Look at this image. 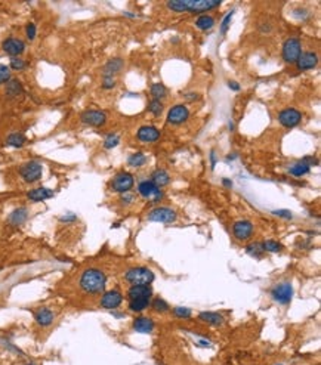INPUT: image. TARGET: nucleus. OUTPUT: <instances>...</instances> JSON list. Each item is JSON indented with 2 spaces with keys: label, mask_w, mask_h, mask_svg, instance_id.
Listing matches in <instances>:
<instances>
[{
  "label": "nucleus",
  "mask_w": 321,
  "mask_h": 365,
  "mask_svg": "<svg viewBox=\"0 0 321 365\" xmlns=\"http://www.w3.org/2000/svg\"><path fill=\"white\" fill-rule=\"evenodd\" d=\"M195 25L200 28V30H210L213 25H215V20H213L212 17H209V15H201V17H198L197 18V21H195Z\"/></svg>",
  "instance_id": "obj_28"
},
{
  "label": "nucleus",
  "mask_w": 321,
  "mask_h": 365,
  "mask_svg": "<svg viewBox=\"0 0 321 365\" xmlns=\"http://www.w3.org/2000/svg\"><path fill=\"white\" fill-rule=\"evenodd\" d=\"M281 247H283V245H281L280 243L274 241V240H266V241L262 243L263 251H270V253H278V251L281 250Z\"/></svg>",
  "instance_id": "obj_34"
},
{
  "label": "nucleus",
  "mask_w": 321,
  "mask_h": 365,
  "mask_svg": "<svg viewBox=\"0 0 321 365\" xmlns=\"http://www.w3.org/2000/svg\"><path fill=\"white\" fill-rule=\"evenodd\" d=\"M53 195H55V192H53L52 189H49V188H36V189H31V191L27 194L28 200H31L33 203H39V201L49 200V198H52Z\"/></svg>",
  "instance_id": "obj_22"
},
{
  "label": "nucleus",
  "mask_w": 321,
  "mask_h": 365,
  "mask_svg": "<svg viewBox=\"0 0 321 365\" xmlns=\"http://www.w3.org/2000/svg\"><path fill=\"white\" fill-rule=\"evenodd\" d=\"M107 120V116L105 113L102 111H98V110H89V111H85L82 114V122L87 126H102Z\"/></svg>",
  "instance_id": "obj_13"
},
{
  "label": "nucleus",
  "mask_w": 321,
  "mask_h": 365,
  "mask_svg": "<svg viewBox=\"0 0 321 365\" xmlns=\"http://www.w3.org/2000/svg\"><path fill=\"white\" fill-rule=\"evenodd\" d=\"M3 50L6 52L8 55H11V57L15 58V57L21 55L22 52L25 50V43L22 40H20V39L11 37V39H6L3 41Z\"/></svg>",
  "instance_id": "obj_15"
},
{
  "label": "nucleus",
  "mask_w": 321,
  "mask_h": 365,
  "mask_svg": "<svg viewBox=\"0 0 321 365\" xmlns=\"http://www.w3.org/2000/svg\"><path fill=\"white\" fill-rule=\"evenodd\" d=\"M27 219H28V210L25 207H20V208H15V210L9 215L8 223L12 226H20V225L25 223Z\"/></svg>",
  "instance_id": "obj_20"
},
{
  "label": "nucleus",
  "mask_w": 321,
  "mask_h": 365,
  "mask_svg": "<svg viewBox=\"0 0 321 365\" xmlns=\"http://www.w3.org/2000/svg\"><path fill=\"white\" fill-rule=\"evenodd\" d=\"M25 365H36V364H31V362H30V364H25Z\"/></svg>",
  "instance_id": "obj_53"
},
{
  "label": "nucleus",
  "mask_w": 321,
  "mask_h": 365,
  "mask_svg": "<svg viewBox=\"0 0 321 365\" xmlns=\"http://www.w3.org/2000/svg\"><path fill=\"white\" fill-rule=\"evenodd\" d=\"M111 188H113V191L120 192V194L129 192L133 188V178H132V175L126 173V172H122V173L116 175L114 179L111 181Z\"/></svg>",
  "instance_id": "obj_9"
},
{
  "label": "nucleus",
  "mask_w": 321,
  "mask_h": 365,
  "mask_svg": "<svg viewBox=\"0 0 321 365\" xmlns=\"http://www.w3.org/2000/svg\"><path fill=\"white\" fill-rule=\"evenodd\" d=\"M271 297L274 299V302L280 303V304H289L293 299V287L290 283L284 281L277 284L273 290H271Z\"/></svg>",
  "instance_id": "obj_5"
},
{
  "label": "nucleus",
  "mask_w": 321,
  "mask_h": 365,
  "mask_svg": "<svg viewBox=\"0 0 321 365\" xmlns=\"http://www.w3.org/2000/svg\"><path fill=\"white\" fill-rule=\"evenodd\" d=\"M309 170H311V167H309L306 163L300 162V163H296L295 166H292L289 172H290V175H293V176H296V178H300V176L306 175Z\"/></svg>",
  "instance_id": "obj_29"
},
{
  "label": "nucleus",
  "mask_w": 321,
  "mask_h": 365,
  "mask_svg": "<svg viewBox=\"0 0 321 365\" xmlns=\"http://www.w3.org/2000/svg\"><path fill=\"white\" fill-rule=\"evenodd\" d=\"M190 117V111L185 105H175L171 108L169 114H168V122L172 124H181L184 122H187Z\"/></svg>",
  "instance_id": "obj_12"
},
{
  "label": "nucleus",
  "mask_w": 321,
  "mask_h": 365,
  "mask_svg": "<svg viewBox=\"0 0 321 365\" xmlns=\"http://www.w3.org/2000/svg\"><path fill=\"white\" fill-rule=\"evenodd\" d=\"M210 162H212V167H215V164H216V154H215V151L210 152Z\"/></svg>",
  "instance_id": "obj_48"
},
{
  "label": "nucleus",
  "mask_w": 321,
  "mask_h": 365,
  "mask_svg": "<svg viewBox=\"0 0 321 365\" xmlns=\"http://www.w3.org/2000/svg\"><path fill=\"white\" fill-rule=\"evenodd\" d=\"M25 33H27V37L30 39V40H33L34 37H36V25L33 24V22H30L28 25H27V28H25Z\"/></svg>",
  "instance_id": "obj_44"
},
{
  "label": "nucleus",
  "mask_w": 321,
  "mask_h": 365,
  "mask_svg": "<svg viewBox=\"0 0 321 365\" xmlns=\"http://www.w3.org/2000/svg\"><path fill=\"white\" fill-rule=\"evenodd\" d=\"M228 87H230V89H233V90H235V92H237V90H240V84H238V83H235V81H230V83H228Z\"/></svg>",
  "instance_id": "obj_49"
},
{
  "label": "nucleus",
  "mask_w": 321,
  "mask_h": 365,
  "mask_svg": "<svg viewBox=\"0 0 321 365\" xmlns=\"http://www.w3.org/2000/svg\"><path fill=\"white\" fill-rule=\"evenodd\" d=\"M129 300H136V299H151L152 290L150 285H132L128 291Z\"/></svg>",
  "instance_id": "obj_19"
},
{
  "label": "nucleus",
  "mask_w": 321,
  "mask_h": 365,
  "mask_svg": "<svg viewBox=\"0 0 321 365\" xmlns=\"http://www.w3.org/2000/svg\"><path fill=\"white\" fill-rule=\"evenodd\" d=\"M151 299H136V300H129V309L133 312H142L150 306Z\"/></svg>",
  "instance_id": "obj_27"
},
{
  "label": "nucleus",
  "mask_w": 321,
  "mask_h": 365,
  "mask_svg": "<svg viewBox=\"0 0 321 365\" xmlns=\"http://www.w3.org/2000/svg\"><path fill=\"white\" fill-rule=\"evenodd\" d=\"M218 6H221V2H218V0H185L187 12H194V14H203Z\"/></svg>",
  "instance_id": "obj_7"
},
{
  "label": "nucleus",
  "mask_w": 321,
  "mask_h": 365,
  "mask_svg": "<svg viewBox=\"0 0 321 365\" xmlns=\"http://www.w3.org/2000/svg\"><path fill=\"white\" fill-rule=\"evenodd\" d=\"M11 68L15 71H22L27 68V62L21 58H12L11 60Z\"/></svg>",
  "instance_id": "obj_41"
},
{
  "label": "nucleus",
  "mask_w": 321,
  "mask_h": 365,
  "mask_svg": "<svg viewBox=\"0 0 321 365\" xmlns=\"http://www.w3.org/2000/svg\"><path fill=\"white\" fill-rule=\"evenodd\" d=\"M148 110H150V113H152L154 116H160V114H162V111H163V105H162V102H160V101L152 99V101L150 102V105H148Z\"/></svg>",
  "instance_id": "obj_38"
},
{
  "label": "nucleus",
  "mask_w": 321,
  "mask_h": 365,
  "mask_svg": "<svg viewBox=\"0 0 321 365\" xmlns=\"http://www.w3.org/2000/svg\"><path fill=\"white\" fill-rule=\"evenodd\" d=\"M126 281L130 283L132 285H150L154 281V272L148 268L144 266H138V268H132L126 272L125 275Z\"/></svg>",
  "instance_id": "obj_2"
},
{
  "label": "nucleus",
  "mask_w": 321,
  "mask_h": 365,
  "mask_svg": "<svg viewBox=\"0 0 321 365\" xmlns=\"http://www.w3.org/2000/svg\"><path fill=\"white\" fill-rule=\"evenodd\" d=\"M119 142H120V138H119L116 133H110L108 136L105 138V141H104V146H105L107 149H111V148L117 146Z\"/></svg>",
  "instance_id": "obj_37"
},
{
  "label": "nucleus",
  "mask_w": 321,
  "mask_h": 365,
  "mask_svg": "<svg viewBox=\"0 0 321 365\" xmlns=\"http://www.w3.org/2000/svg\"><path fill=\"white\" fill-rule=\"evenodd\" d=\"M302 120V114L295 110V108H287V110H283L280 114H278V122L284 126V127H295L300 123Z\"/></svg>",
  "instance_id": "obj_10"
},
{
  "label": "nucleus",
  "mask_w": 321,
  "mask_h": 365,
  "mask_svg": "<svg viewBox=\"0 0 321 365\" xmlns=\"http://www.w3.org/2000/svg\"><path fill=\"white\" fill-rule=\"evenodd\" d=\"M173 315L176 318H181V320H190L191 318V309L184 307V306H178L173 309Z\"/></svg>",
  "instance_id": "obj_36"
},
{
  "label": "nucleus",
  "mask_w": 321,
  "mask_h": 365,
  "mask_svg": "<svg viewBox=\"0 0 321 365\" xmlns=\"http://www.w3.org/2000/svg\"><path fill=\"white\" fill-rule=\"evenodd\" d=\"M246 251L253 256V257H262L263 254V248H262V244L260 243H255V244H249L246 247Z\"/></svg>",
  "instance_id": "obj_35"
},
{
  "label": "nucleus",
  "mask_w": 321,
  "mask_h": 365,
  "mask_svg": "<svg viewBox=\"0 0 321 365\" xmlns=\"http://www.w3.org/2000/svg\"><path fill=\"white\" fill-rule=\"evenodd\" d=\"M61 221L63 222H73V221H76V216L74 215H67V216H63Z\"/></svg>",
  "instance_id": "obj_47"
},
{
  "label": "nucleus",
  "mask_w": 321,
  "mask_h": 365,
  "mask_svg": "<svg viewBox=\"0 0 321 365\" xmlns=\"http://www.w3.org/2000/svg\"><path fill=\"white\" fill-rule=\"evenodd\" d=\"M302 54V46H300V40L296 37H290L286 40L284 46H283V58L286 62H296L299 60Z\"/></svg>",
  "instance_id": "obj_3"
},
{
  "label": "nucleus",
  "mask_w": 321,
  "mask_h": 365,
  "mask_svg": "<svg viewBox=\"0 0 321 365\" xmlns=\"http://www.w3.org/2000/svg\"><path fill=\"white\" fill-rule=\"evenodd\" d=\"M222 183H224V186H227V188H231V186H233V182H231L230 179H222Z\"/></svg>",
  "instance_id": "obj_51"
},
{
  "label": "nucleus",
  "mask_w": 321,
  "mask_h": 365,
  "mask_svg": "<svg viewBox=\"0 0 321 365\" xmlns=\"http://www.w3.org/2000/svg\"><path fill=\"white\" fill-rule=\"evenodd\" d=\"M133 328L138 333L142 334H150L154 330V321L148 317H139L133 321Z\"/></svg>",
  "instance_id": "obj_21"
},
{
  "label": "nucleus",
  "mask_w": 321,
  "mask_h": 365,
  "mask_svg": "<svg viewBox=\"0 0 321 365\" xmlns=\"http://www.w3.org/2000/svg\"><path fill=\"white\" fill-rule=\"evenodd\" d=\"M125 15H126V17H130V18H135V15H133V14H129V12H125Z\"/></svg>",
  "instance_id": "obj_52"
},
{
  "label": "nucleus",
  "mask_w": 321,
  "mask_h": 365,
  "mask_svg": "<svg viewBox=\"0 0 321 365\" xmlns=\"http://www.w3.org/2000/svg\"><path fill=\"white\" fill-rule=\"evenodd\" d=\"M151 95H152V98L154 99H157V101H160V99H163V98H166V95H168V89L163 86V84H160V83H155V84H152L151 86Z\"/></svg>",
  "instance_id": "obj_31"
},
{
  "label": "nucleus",
  "mask_w": 321,
  "mask_h": 365,
  "mask_svg": "<svg viewBox=\"0 0 321 365\" xmlns=\"http://www.w3.org/2000/svg\"><path fill=\"white\" fill-rule=\"evenodd\" d=\"M133 194H129V192H126V194H123V197H122V203L123 204H130L132 201H133Z\"/></svg>",
  "instance_id": "obj_46"
},
{
  "label": "nucleus",
  "mask_w": 321,
  "mask_h": 365,
  "mask_svg": "<svg viewBox=\"0 0 321 365\" xmlns=\"http://www.w3.org/2000/svg\"><path fill=\"white\" fill-rule=\"evenodd\" d=\"M273 213L276 216H280V218H284V219H292L293 215L290 210H284V208H280V210H273Z\"/></svg>",
  "instance_id": "obj_43"
},
{
  "label": "nucleus",
  "mask_w": 321,
  "mask_h": 365,
  "mask_svg": "<svg viewBox=\"0 0 321 365\" xmlns=\"http://www.w3.org/2000/svg\"><path fill=\"white\" fill-rule=\"evenodd\" d=\"M155 186H158V188H162V186H165V185H168L169 182H171V176H169V173L166 172V170H155L154 173H152V181H151Z\"/></svg>",
  "instance_id": "obj_25"
},
{
  "label": "nucleus",
  "mask_w": 321,
  "mask_h": 365,
  "mask_svg": "<svg viewBox=\"0 0 321 365\" xmlns=\"http://www.w3.org/2000/svg\"><path fill=\"white\" fill-rule=\"evenodd\" d=\"M233 232H234V235H235L237 240L246 241V240H249V238L252 237V234H253V225H252V222H249V221H238V222L234 223Z\"/></svg>",
  "instance_id": "obj_14"
},
{
  "label": "nucleus",
  "mask_w": 321,
  "mask_h": 365,
  "mask_svg": "<svg viewBox=\"0 0 321 365\" xmlns=\"http://www.w3.org/2000/svg\"><path fill=\"white\" fill-rule=\"evenodd\" d=\"M6 93H8V96H11V98H18V96H21V95L24 93V90H22V86H21L20 80L11 79V80L6 83Z\"/></svg>",
  "instance_id": "obj_26"
},
{
  "label": "nucleus",
  "mask_w": 321,
  "mask_h": 365,
  "mask_svg": "<svg viewBox=\"0 0 321 365\" xmlns=\"http://www.w3.org/2000/svg\"><path fill=\"white\" fill-rule=\"evenodd\" d=\"M185 98H188L190 101H194V99H198V95L194 92H190V93H185Z\"/></svg>",
  "instance_id": "obj_50"
},
{
  "label": "nucleus",
  "mask_w": 321,
  "mask_h": 365,
  "mask_svg": "<svg viewBox=\"0 0 321 365\" xmlns=\"http://www.w3.org/2000/svg\"><path fill=\"white\" fill-rule=\"evenodd\" d=\"M151 222H160V223H172L176 221V212L169 207H155L148 213L147 216Z\"/></svg>",
  "instance_id": "obj_4"
},
{
  "label": "nucleus",
  "mask_w": 321,
  "mask_h": 365,
  "mask_svg": "<svg viewBox=\"0 0 321 365\" xmlns=\"http://www.w3.org/2000/svg\"><path fill=\"white\" fill-rule=\"evenodd\" d=\"M233 15H234V11H231V12H230V14L224 18L222 25H221V31H222V34H225V33H227V30H228V27H230V24H231Z\"/></svg>",
  "instance_id": "obj_42"
},
{
  "label": "nucleus",
  "mask_w": 321,
  "mask_h": 365,
  "mask_svg": "<svg viewBox=\"0 0 321 365\" xmlns=\"http://www.w3.org/2000/svg\"><path fill=\"white\" fill-rule=\"evenodd\" d=\"M278 365H281V364H278Z\"/></svg>",
  "instance_id": "obj_54"
},
{
  "label": "nucleus",
  "mask_w": 321,
  "mask_h": 365,
  "mask_svg": "<svg viewBox=\"0 0 321 365\" xmlns=\"http://www.w3.org/2000/svg\"><path fill=\"white\" fill-rule=\"evenodd\" d=\"M150 304L152 306V309H154L155 312H160V314H163V312H168V310L171 309V306H169L163 299H160V297L154 299Z\"/></svg>",
  "instance_id": "obj_33"
},
{
  "label": "nucleus",
  "mask_w": 321,
  "mask_h": 365,
  "mask_svg": "<svg viewBox=\"0 0 321 365\" xmlns=\"http://www.w3.org/2000/svg\"><path fill=\"white\" fill-rule=\"evenodd\" d=\"M125 62L122 58H113L108 62L105 64L104 67V77H113L114 74H117L122 68H123Z\"/></svg>",
  "instance_id": "obj_23"
},
{
  "label": "nucleus",
  "mask_w": 321,
  "mask_h": 365,
  "mask_svg": "<svg viewBox=\"0 0 321 365\" xmlns=\"http://www.w3.org/2000/svg\"><path fill=\"white\" fill-rule=\"evenodd\" d=\"M25 136L22 135V133H12V135H9L8 136V139H6V142H8V145H11V146H15V148H21L24 143H25Z\"/></svg>",
  "instance_id": "obj_32"
},
{
  "label": "nucleus",
  "mask_w": 321,
  "mask_h": 365,
  "mask_svg": "<svg viewBox=\"0 0 321 365\" xmlns=\"http://www.w3.org/2000/svg\"><path fill=\"white\" fill-rule=\"evenodd\" d=\"M34 320L40 327H49L53 323V320H55V314L49 307H40L36 310Z\"/></svg>",
  "instance_id": "obj_17"
},
{
  "label": "nucleus",
  "mask_w": 321,
  "mask_h": 365,
  "mask_svg": "<svg viewBox=\"0 0 321 365\" xmlns=\"http://www.w3.org/2000/svg\"><path fill=\"white\" fill-rule=\"evenodd\" d=\"M122 302H123L122 293L117 291V290H110V291H107V293L102 296V299H101V306H102L104 309H110V310H113V309H117V307L122 304Z\"/></svg>",
  "instance_id": "obj_11"
},
{
  "label": "nucleus",
  "mask_w": 321,
  "mask_h": 365,
  "mask_svg": "<svg viewBox=\"0 0 321 365\" xmlns=\"http://www.w3.org/2000/svg\"><path fill=\"white\" fill-rule=\"evenodd\" d=\"M147 163V157L142 154V152H135L133 155H130L129 160H128V164L130 167H141Z\"/></svg>",
  "instance_id": "obj_30"
},
{
  "label": "nucleus",
  "mask_w": 321,
  "mask_h": 365,
  "mask_svg": "<svg viewBox=\"0 0 321 365\" xmlns=\"http://www.w3.org/2000/svg\"><path fill=\"white\" fill-rule=\"evenodd\" d=\"M114 86H116V81L113 77H104V81H102L104 89H113Z\"/></svg>",
  "instance_id": "obj_45"
},
{
  "label": "nucleus",
  "mask_w": 321,
  "mask_h": 365,
  "mask_svg": "<svg viewBox=\"0 0 321 365\" xmlns=\"http://www.w3.org/2000/svg\"><path fill=\"white\" fill-rule=\"evenodd\" d=\"M168 8L173 12H187L185 0H181V2H168Z\"/></svg>",
  "instance_id": "obj_40"
},
{
  "label": "nucleus",
  "mask_w": 321,
  "mask_h": 365,
  "mask_svg": "<svg viewBox=\"0 0 321 365\" xmlns=\"http://www.w3.org/2000/svg\"><path fill=\"white\" fill-rule=\"evenodd\" d=\"M11 80V68L0 64V84H6Z\"/></svg>",
  "instance_id": "obj_39"
},
{
  "label": "nucleus",
  "mask_w": 321,
  "mask_h": 365,
  "mask_svg": "<svg viewBox=\"0 0 321 365\" xmlns=\"http://www.w3.org/2000/svg\"><path fill=\"white\" fill-rule=\"evenodd\" d=\"M158 138H160V132L154 126H142L138 130V139L141 142L152 143V142L158 141Z\"/></svg>",
  "instance_id": "obj_18"
},
{
  "label": "nucleus",
  "mask_w": 321,
  "mask_h": 365,
  "mask_svg": "<svg viewBox=\"0 0 321 365\" xmlns=\"http://www.w3.org/2000/svg\"><path fill=\"white\" fill-rule=\"evenodd\" d=\"M198 318H200V321L212 324V325H222L224 324L222 315L216 314V312H201V314L198 315Z\"/></svg>",
  "instance_id": "obj_24"
},
{
  "label": "nucleus",
  "mask_w": 321,
  "mask_h": 365,
  "mask_svg": "<svg viewBox=\"0 0 321 365\" xmlns=\"http://www.w3.org/2000/svg\"><path fill=\"white\" fill-rule=\"evenodd\" d=\"M42 173H43V167L39 162H28L22 164L20 169V175L27 183L37 182L42 178Z\"/></svg>",
  "instance_id": "obj_6"
},
{
  "label": "nucleus",
  "mask_w": 321,
  "mask_h": 365,
  "mask_svg": "<svg viewBox=\"0 0 321 365\" xmlns=\"http://www.w3.org/2000/svg\"><path fill=\"white\" fill-rule=\"evenodd\" d=\"M317 62H318L317 54H314V52H305V54H300L299 60L296 61V65H298V70L306 71V70L314 68Z\"/></svg>",
  "instance_id": "obj_16"
},
{
  "label": "nucleus",
  "mask_w": 321,
  "mask_h": 365,
  "mask_svg": "<svg viewBox=\"0 0 321 365\" xmlns=\"http://www.w3.org/2000/svg\"><path fill=\"white\" fill-rule=\"evenodd\" d=\"M138 191L144 198H147L151 203H158V201H162V198H163V192L160 191V188L155 186L151 181L141 182L138 185Z\"/></svg>",
  "instance_id": "obj_8"
},
{
  "label": "nucleus",
  "mask_w": 321,
  "mask_h": 365,
  "mask_svg": "<svg viewBox=\"0 0 321 365\" xmlns=\"http://www.w3.org/2000/svg\"><path fill=\"white\" fill-rule=\"evenodd\" d=\"M80 288L87 293V294H99L104 293L105 285H107V277L101 269L96 268H90L86 269L82 277H80Z\"/></svg>",
  "instance_id": "obj_1"
}]
</instances>
